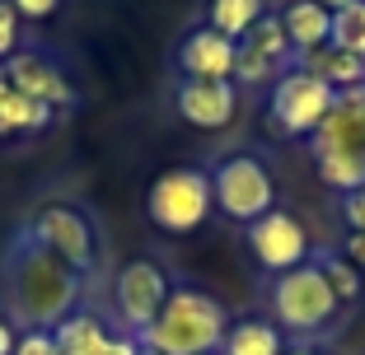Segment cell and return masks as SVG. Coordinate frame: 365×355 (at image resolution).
I'll return each instance as SVG.
<instances>
[{"instance_id": "6da1fadb", "label": "cell", "mask_w": 365, "mask_h": 355, "mask_svg": "<svg viewBox=\"0 0 365 355\" xmlns=\"http://www.w3.org/2000/svg\"><path fill=\"white\" fill-rule=\"evenodd\" d=\"M0 300L10 323L24 332H52L61 327L85 300V276L66 267L52 248H43L29 229H14V238L0 253Z\"/></svg>"}, {"instance_id": "7a4b0ae2", "label": "cell", "mask_w": 365, "mask_h": 355, "mask_svg": "<svg viewBox=\"0 0 365 355\" xmlns=\"http://www.w3.org/2000/svg\"><path fill=\"white\" fill-rule=\"evenodd\" d=\"M225 332L230 313L215 295L197 290V285H173L160 318L140 332V346L150 355H220Z\"/></svg>"}, {"instance_id": "3957f363", "label": "cell", "mask_w": 365, "mask_h": 355, "mask_svg": "<svg viewBox=\"0 0 365 355\" xmlns=\"http://www.w3.org/2000/svg\"><path fill=\"white\" fill-rule=\"evenodd\" d=\"M309 154L319 178L333 192L346 196L356 187H365V89L337 94L333 112L309 136Z\"/></svg>"}, {"instance_id": "277c9868", "label": "cell", "mask_w": 365, "mask_h": 355, "mask_svg": "<svg viewBox=\"0 0 365 355\" xmlns=\"http://www.w3.org/2000/svg\"><path fill=\"white\" fill-rule=\"evenodd\" d=\"M215 211V187H211V169L202 164H173L145 192V220L160 234H192L211 220Z\"/></svg>"}, {"instance_id": "5b68a950", "label": "cell", "mask_w": 365, "mask_h": 355, "mask_svg": "<svg viewBox=\"0 0 365 355\" xmlns=\"http://www.w3.org/2000/svg\"><path fill=\"white\" fill-rule=\"evenodd\" d=\"M337 309H342V300L333 295V285L323 280V271L314 262H304L295 271H281L272 280V318H277V327H286L295 337L323 332L337 318Z\"/></svg>"}, {"instance_id": "8992f818", "label": "cell", "mask_w": 365, "mask_h": 355, "mask_svg": "<svg viewBox=\"0 0 365 355\" xmlns=\"http://www.w3.org/2000/svg\"><path fill=\"white\" fill-rule=\"evenodd\" d=\"M211 187H215V206L220 216H230L235 225H253L258 216L277 211V178H272V164L262 154H225V159L211 169Z\"/></svg>"}, {"instance_id": "52a82bcc", "label": "cell", "mask_w": 365, "mask_h": 355, "mask_svg": "<svg viewBox=\"0 0 365 355\" xmlns=\"http://www.w3.org/2000/svg\"><path fill=\"white\" fill-rule=\"evenodd\" d=\"M337 94L323 85L314 70L304 65H290L272 80V94H267V127L277 136H290V140H309L319 131V122L333 112Z\"/></svg>"}, {"instance_id": "ba28073f", "label": "cell", "mask_w": 365, "mask_h": 355, "mask_svg": "<svg viewBox=\"0 0 365 355\" xmlns=\"http://www.w3.org/2000/svg\"><path fill=\"white\" fill-rule=\"evenodd\" d=\"M24 229H29L43 248H52L66 267H76L80 276L94 271V262H98V229H94V220H89L80 206L52 201V206H43V211H33V220H24Z\"/></svg>"}, {"instance_id": "9c48e42d", "label": "cell", "mask_w": 365, "mask_h": 355, "mask_svg": "<svg viewBox=\"0 0 365 355\" xmlns=\"http://www.w3.org/2000/svg\"><path fill=\"white\" fill-rule=\"evenodd\" d=\"M169 290H173V280L164 276L160 262H150V258L127 262V267L118 271V280H113V300H118L122 332H136V337L145 332V327L160 318Z\"/></svg>"}, {"instance_id": "30bf717a", "label": "cell", "mask_w": 365, "mask_h": 355, "mask_svg": "<svg viewBox=\"0 0 365 355\" xmlns=\"http://www.w3.org/2000/svg\"><path fill=\"white\" fill-rule=\"evenodd\" d=\"M244 238H248V253L262 271L281 276V271H295L309 262V234L304 225L290 211H267L258 216L253 225H244Z\"/></svg>"}, {"instance_id": "8fae6325", "label": "cell", "mask_w": 365, "mask_h": 355, "mask_svg": "<svg viewBox=\"0 0 365 355\" xmlns=\"http://www.w3.org/2000/svg\"><path fill=\"white\" fill-rule=\"evenodd\" d=\"M5 80L10 89H19L33 103H47V108H76V85L66 80L61 56H52L47 47L24 43L19 52L5 61Z\"/></svg>"}, {"instance_id": "7c38bea8", "label": "cell", "mask_w": 365, "mask_h": 355, "mask_svg": "<svg viewBox=\"0 0 365 355\" xmlns=\"http://www.w3.org/2000/svg\"><path fill=\"white\" fill-rule=\"evenodd\" d=\"M173 108L197 131H225L239 117V85L235 80H178Z\"/></svg>"}, {"instance_id": "4fadbf2b", "label": "cell", "mask_w": 365, "mask_h": 355, "mask_svg": "<svg viewBox=\"0 0 365 355\" xmlns=\"http://www.w3.org/2000/svg\"><path fill=\"white\" fill-rule=\"evenodd\" d=\"M182 80H235V61H239V43L220 38L215 28H192L173 52Z\"/></svg>"}, {"instance_id": "5bb4252c", "label": "cell", "mask_w": 365, "mask_h": 355, "mask_svg": "<svg viewBox=\"0 0 365 355\" xmlns=\"http://www.w3.org/2000/svg\"><path fill=\"white\" fill-rule=\"evenodd\" d=\"M281 28H286L295 56H309L333 43V10H323L319 0H286L281 5Z\"/></svg>"}, {"instance_id": "9a60e30c", "label": "cell", "mask_w": 365, "mask_h": 355, "mask_svg": "<svg viewBox=\"0 0 365 355\" xmlns=\"http://www.w3.org/2000/svg\"><path fill=\"white\" fill-rule=\"evenodd\" d=\"M304 70H314V75L323 80V85L333 89V94H351V89H365V61L351 52H342V47H319V52L300 56Z\"/></svg>"}, {"instance_id": "2e32d148", "label": "cell", "mask_w": 365, "mask_h": 355, "mask_svg": "<svg viewBox=\"0 0 365 355\" xmlns=\"http://www.w3.org/2000/svg\"><path fill=\"white\" fill-rule=\"evenodd\" d=\"M56 117V108H47V103H33V98H24L19 89H0V140L10 136H33V131H47Z\"/></svg>"}, {"instance_id": "e0dca14e", "label": "cell", "mask_w": 365, "mask_h": 355, "mask_svg": "<svg viewBox=\"0 0 365 355\" xmlns=\"http://www.w3.org/2000/svg\"><path fill=\"white\" fill-rule=\"evenodd\" d=\"M220 355H286V337L267 318H239V323H230Z\"/></svg>"}, {"instance_id": "ac0fdd59", "label": "cell", "mask_w": 365, "mask_h": 355, "mask_svg": "<svg viewBox=\"0 0 365 355\" xmlns=\"http://www.w3.org/2000/svg\"><path fill=\"white\" fill-rule=\"evenodd\" d=\"M244 47L248 52H258L262 61L272 65V70H290V65H300V56H295V47H290V38H286V28H281V14H262L253 28H248V38H244Z\"/></svg>"}, {"instance_id": "d6986e66", "label": "cell", "mask_w": 365, "mask_h": 355, "mask_svg": "<svg viewBox=\"0 0 365 355\" xmlns=\"http://www.w3.org/2000/svg\"><path fill=\"white\" fill-rule=\"evenodd\" d=\"M262 14H267V0H206V28H215L230 43H244Z\"/></svg>"}, {"instance_id": "ffe728a7", "label": "cell", "mask_w": 365, "mask_h": 355, "mask_svg": "<svg viewBox=\"0 0 365 355\" xmlns=\"http://www.w3.org/2000/svg\"><path fill=\"white\" fill-rule=\"evenodd\" d=\"M52 337H56V351L61 355H94L98 351V341L108 337V327L98 323L94 313H71L61 327H52Z\"/></svg>"}, {"instance_id": "44dd1931", "label": "cell", "mask_w": 365, "mask_h": 355, "mask_svg": "<svg viewBox=\"0 0 365 355\" xmlns=\"http://www.w3.org/2000/svg\"><path fill=\"white\" fill-rule=\"evenodd\" d=\"M309 262L323 271V280L333 285V295H337L342 304H351L356 295H361V271H356L351 262L342 258V253H309Z\"/></svg>"}, {"instance_id": "7402d4cb", "label": "cell", "mask_w": 365, "mask_h": 355, "mask_svg": "<svg viewBox=\"0 0 365 355\" xmlns=\"http://www.w3.org/2000/svg\"><path fill=\"white\" fill-rule=\"evenodd\" d=\"M333 47H342V52L365 61V0H356L342 14H333Z\"/></svg>"}, {"instance_id": "603a6c76", "label": "cell", "mask_w": 365, "mask_h": 355, "mask_svg": "<svg viewBox=\"0 0 365 355\" xmlns=\"http://www.w3.org/2000/svg\"><path fill=\"white\" fill-rule=\"evenodd\" d=\"M19 23L24 19L10 10V0H0V61H10V56L24 47V28Z\"/></svg>"}, {"instance_id": "cb8c5ba5", "label": "cell", "mask_w": 365, "mask_h": 355, "mask_svg": "<svg viewBox=\"0 0 365 355\" xmlns=\"http://www.w3.org/2000/svg\"><path fill=\"white\" fill-rule=\"evenodd\" d=\"M140 351H145V346H140L136 332H108L94 355H140Z\"/></svg>"}, {"instance_id": "d4e9b609", "label": "cell", "mask_w": 365, "mask_h": 355, "mask_svg": "<svg viewBox=\"0 0 365 355\" xmlns=\"http://www.w3.org/2000/svg\"><path fill=\"white\" fill-rule=\"evenodd\" d=\"M14 355H61V351H56V337L52 332H19Z\"/></svg>"}, {"instance_id": "484cf974", "label": "cell", "mask_w": 365, "mask_h": 355, "mask_svg": "<svg viewBox=\"0 0 365 355\" xmlns=\"http://www.w3.org/2000/svg\"><path fill=\"white\" fill-rule=\"evenodd\" d=\"M10 10L19 14V19H52V14L61 10V0H10Z\"/></svg>"}, {"instance_id": "4316f807", "label": "cell", "mask_w": 365, "mask_h": 355, "mask_svg": "<svg viewBox=\"0 0 365 355\" xmlns=\"http://www.w3.org/2000/svg\"><path fill=\"white\" fill-rule=\"evenodd\" d=\"M342 216H346V225H351L356 234H365V187H356V192L342 196Z\"/></svg>"}, {"instance_id": "83f0119b", "label": "cell", "mask_w": 365, "mask_h": 355, "mask_svg": "<svg viewBox=\"0 0 365 355\" xmlns=\"http://www.w3.org/2000/svg\"><path fill=\"white\" fill-rule=\"evenodd\" d=\"M342 258L351 262V267H365V234H356V229H351V234L342 238Z\"/></svg>"}, {"instance_id": "f1b7e54d", "label": "cell", "mask_w": 365, "mask_h": 355, "mask_svg": "<svg viewBox=\"0 0 365 355\" xmlns=\"http://www.w3.org/2000/svg\"><path fill=\"white\" fill-rule=\"evenodd\" d=\"M14 341H19L14 323H10V318H0V355H14Z\"/></svg>"}, {"instance_id": "f546056e", "label": "cell", "mask_w": 365, "mask_h": 355, "mask_svg": "<svg viewBox=\"0 0 365 355\" xmlns=\"http://www.w3.org/2000/svg\"><path fill=\"white\" fill-rule=\"evenodd\" d=\"M319 5H323V10H333V14H342L346 5H356V0H319Z\"/></svg>"}, {"instance_id": "4dcf8cb0", "label": "cell", "mask_w": 365, "mask_h": 355, "mask_svg": "<svg viewBox=\"0 0 365 355\" xmlns=\"http://www.w3.org/2000/svg\"><path fill=\"white\" fill-rule=\"evenodd\" d=\"M286 355H319V351H304V346H295V351H286Z\"/></svg>"}, {"instance_id": "1f68e13d", "label": "cell", "mask_w": 365, "mask_h": 355, "mask_svg": "<svg viewBox=\"0 0 365 355\" xmlns=\"http://www.w3.org/2000/svg\"><path fill=\"white\" fill-rule=\"evenodd\" d=\"M5 85H10V80H5V61H0V89H5Z\"/></svg>"}, {"instance_id": "d6a6232c", "label": "cell", "mask_w": 365, "mask_h": 355, "mask_svg": "<svg viewBox=\"0 0 365 355\" xmlns=\"http://www.w3.org/2000/svg\"><path fill=\"white\" fill-rule=\"evenodd\" d=\"M140 355H150V351H140Z\"/></svg>"}]
</instances>
